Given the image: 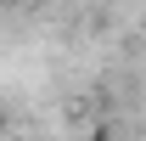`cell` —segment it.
I'll use <instances>...</instances> for the list:
<instances>
[{
  "instance_id": "1",
  "label": "cell",
  "mask_w": 146,
  "mask_h": 141,
  "mask_svg": "<svg viewBox=\"0 0 146 141\" xmlns=\"http://www.w3.org/2000/svg\"><path fill=\"white\" fill-rule=\"evenodd\" d=\"M101 141H107V136H101Z\"/></svg>"
}]
</instances>
